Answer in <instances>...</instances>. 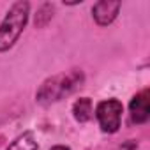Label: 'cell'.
<instances>
[{
    "instance_id": "6da1fadb",
    "label": "cell",
    "mask_w": 150,
    "mask_h": 150,
    "mask_svg": "<svg viewBox=\"0 0 150 150\" xmlns=\"http://www.w3.org/2000/svg\"><path fill=\"white\" fill-rule=\"evenodd\" d=\"M85 81V74L81 69H71L67 72L53 74V76L46 78L41 87L35 92V101L42 106L53 104L72 94L76 88H80Z\"/></svg>"
},
{
    "instance_id": "7a4b0ae2",
    "label": "cell",
    "mask_w": 150,
    "mask_h": 150,
    "mask_svg": "<svg viewBox=\"0 0 150 150\" xmlns=\"http://www.w3.org/2000/svg\"><path fill=\"white\" fill-rule=\"evenodd\" d=\"M30 4L28 2H14L7 11L2 25H0V51H9L16 41L20 39L25 25L28 21Z\"/></svg>"
},
{
    "instance_id": "3957f363",
    "label": "cell",
    "mask_w": 150,
    "mask_h": 150,
    "mask_svg": "<svg viewBox=\"0 0 150 150\" xmlns=\"http://www.w3.org/2000/svg\"><path fill=\"white\" fill-rule=\"evenodd\" d=\"M124 106L118 99H104L96 106V118L101 125V129L108 134H113L120 127Z\"/></svg>"
},
{
    "instance_id": "277c9868",
    "label": "cell",
    "mask_w": 150,
    "mask_h": 150,
    "mask_svg": "<svg viewBox=\"0 0 150 150\" xmlns=\"http://www.w3.org/2000/svg\"><path fill=\"white\" fill-rule=\"evenodd\" d=\"M129 115L132 124H145L150 117V90L143 88L129 103Z\"/></svg>"
},
{
    "instance_id": "5b68a950",
    "label": "cell",
    "mask_w": 150,
    "mask_h": 150,
    "mask_svg": "<svg viewBox=\"0 0 150 150\" xmlns=\"http://www.w3.org/2000/svg\"><path fill=\"white\" fill-rule=\"evenodd\" d=\"M122 4L120 2H110V0H101L92 7V16L96 20V23L99 27H108L115 21V18L118 16Z\"/></svg>"
},
{
    "instance_id": "8992f818",
    "label": "cell",
    "mask_w": 150,
    "mask_h": 150,
    "mask_svg": "<svg viewBox=\"0 0 150 150\" xmlns=\"http://www.w3.org/2000/svg\"><path fill=\"white\" fill-rule=\"evenodd\" d=\"M72 117L76 122L85 124L94 117V104L88 97H80L72 104Z\"/></svg>"
},
{
    "instance_id": "52a82bcc",
    "label": "cell",
    "mask_w": 150,
    "mask_h": 150,
    "mask_svg": "<svg viewBox=\"0 0 150 150\" xmlns=\"http://www.w3.org/2000/svg\"><path fill=\"white\" fill-rule=\"evenodd\" d=\"M7 150H39V143L37 138L32 131H27L23 134H20L9 146Z\"/></svg>"
},
{
    "instance_id": "ba28073f",
    "label": "cell",
    "mask_w": 150,
    "mask_h": 150,
    "mask_svg": "<svg viewBox=\"0 0 150 150\" xmlns=\"http://www.w3.org/2000/svg\"><path fill=\"white\" fill-rule=\"evenodd\" d=\"M53 11H55V7H53V4H42L39 9H37V14H35V27L37 28H42V27H46L50 21H51V18H53Z\"/></svg>"
},
{
    "instance_id": "9c48e42d",
    "label": "cell",
    "mask_w": 150,
    "mask_h": 150,
    "mask_svg": "<svg viewBox=\"0 0 150 150\" xmlns=\"http://www.w3.org/2000/svg\"><path fill=\"white\" fill-rule=\"evenodd\" d=\"M50 150H71V148L65 146V145H55V146H51Z\"/></svg>"
}]
</instances>
